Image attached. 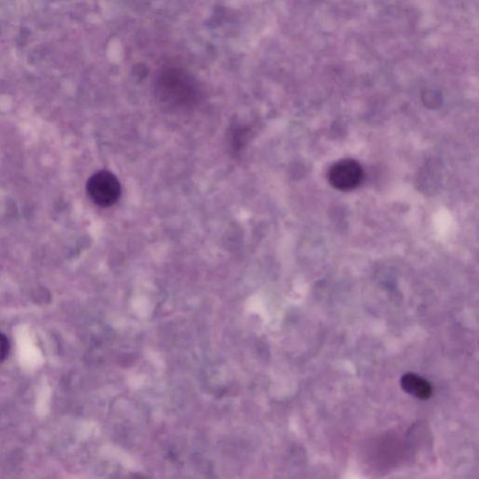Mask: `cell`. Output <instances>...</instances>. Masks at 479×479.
I'll return each mask as SVG.
<instances>
[{
    "mask_svg": "<svg viewBox=\"0 0 479 479\" xmlns=\"http://www.w3.org/2000/svg\"><path fill=\"white\" fill-rule=\"evenodd\" d=\"M423 99L425 105L430 108H438L443 102L441 93L435 90H427L423 95Z\"/></svg>",
    "mask_w": 479,
    "mask_h": 479,
    "instance_id": "6",
    "label": "cell"
},
{
    "mask_svg": "<svg viewBox=\"0 0 479 479\" xmlns=\"http://www.w3.org/2000/svg\"><path fill=\"white\" fill-rule=\"evenodd\" d=\"M231 146L233 149L239 151L245 147L247 141V128L243 126H236L231 133Z\"/></svg>",
    "mask_w": 479,
    "mask_h": 479,
    "instance_id": "5",
    "label": "cell"
},
{
    "mask_svg": "<svg viewBox=\"0 0 479 479\" xmlns=\"http://www.w3.org/2000/svg\"><path fill=\"white\" fill-rule=\"evenodd\" d=\"M170 84H164L166 98L170 96L177 104H186L191 101L193 96L191 84L186 82L183 78L173 77L168 81Z\"/></svg>",
    "mask_w": 479,
    "mask_h": 479,
    "instance_id": "4",
    "label": "cell"
},
{
    "mask_svg": "<svg viewBox=\"0 0 479 479\" xmlns=\"http://www.w3.org/2000/svg\"><path fill=\"white\" fill-rule=\"evenodd\" d=\"M86 191L93 203L99 207H111L121 196V185L114 174L108 171H98L87 181Z\"/></svg>",
    "mask_w": 479,
    "mask_h": 479,
    "instance_id": "1",
    "label": "cell"
},
{
    "mask_svg": "<svg viewBox=\"0 0 479 479\" xmlns=\"http://www.w3.org/2000/svg\"><path fill=\"white\" fill-rule=\"evenodd\" d=\"M402 388L409 395L420 400H428L433 394L432 385L415 373H408L400 378Z\"/></svg>",
    "mask_w": 479,
    "mask_h": 479,
    "instance_id": "3",
    "label": "cell"
},
{
    "mask_svg": "<svg viewBox=\"0 0 479 479\" xmlns=\"http://www.w3.org/2000/svg\"><path fill=\"white\" fill-rule=\"evenodd\" d=\"M9 351H10V343L7 337L0 331V363L5 360L8 357Z\"/></svg>",
    "mask_w": 479,
    "mask_h": 479,
    "instance_id": "7",
    "label": "cell"
},
{
    "mask_svg": "<svg viewBox=\"0 0 479 479\" xmlns=\"http://www.w3.org/2000/svg\"><path fill=\"white\" fill-rule=\"evenodd\" d=\"M364 177L363 167L354 159L346 158L331 166L328 179L334 188L351 191L357 188Z\"/></svg>",
    "mask_w": 479,
    "mask_h": 479,
    "instance_id": "2",
    "label": "cell"
}]
</instances>
